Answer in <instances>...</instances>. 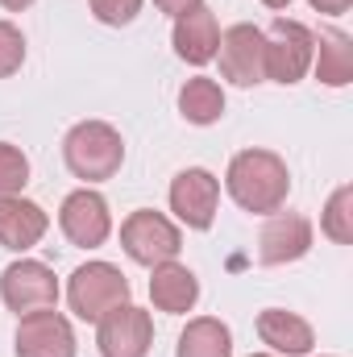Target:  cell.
<instances>
[{
	"instance_id": "6da1fadb",
	"label": "cell",
	"mask_w": 353,
	"mask_h": 357,
	"mask_svg": "<svg viewBox=\"0 0 353 357\" xmlns=\"http://www.w3.org/2000/svg\"><path fill=\"white\" fill-rule=\"evenodd\" d=\"M225 187L241 212L270 216L291 195V171L274 150H241V154H233V162L225 171Z\"/></svg>"
},
{
	"instance_id": "7a4b0ae2",
	"label": "cell",
	"mask_w": 353,
	"mask_h": 357,
	"mask_svg": "<svg viewBox=\"0 0 353 357\" xmlns=\"http://www.w3.org/2000/svg\"><path fill=\"white\" fill-rule=\"evenodd\" d=\"M63 158L67 171L84 183H104L121 171L125 162V142L108 121H80L63 137Z\"/></svg>"
},
{
	"instance_id": "3957f363",
	"label": "cell",
	"mask_w": 353,
	"mask_h": 357,
	"mask_svg": "<svg viewBox=\"0 0 353 357\" xmlns=\"http://www.w3.org/2000/svg\"><path fill=\"white\" fill-rule=\"evenodd\" d=\"M67 303L80 320L100 324L112 307L129 303V278L112 262H84L67 282Z\"/></svg>"
},
{
	"instance_id": "277c9868",
	"label": "cell",
	"mask_w": 353,
	"mask_h": 357,
	"mask_svg": "<svg viewBox=\"0 0 353 357\" xmlns=\"http://www.w3.org/2000/svg\"><path fill=\"white\" fill-rule=\"evenodd\" d=\"M121 250L137 262V266H163V262H175L179 250H183V233L171 216L154 212V208H142V212H129L125 225H121Z\"/></svg>"
},
{
	"instance_id": "5b68a950",
	"label": "cell",
	"mask_w": 353,
	"mask_h": 357,
	"mask_svg": "<svg viewBox=\"0 0 353 357\" xmlns=\"http://www.w3.org/2000/svg\"><path fill=\"white\" fill-rule=\"evenodd\" d=\"M262 42H266V46H262L266 79H274V84L291 88V84H299V79L308 75L312 54H316V38H312V29H308V25L278 17L270 29H262Z\"/></svg>"
},
{
	"instance_id": "8992f818",
	"label": "cell",
	"mask_w": 353,
	"mask_h": 357,
	"mask_svg": "<svg viewBox=\"0 0 353 357\" xmlns=\"http://www.w3.org/2000/svg\"><path fill=\"white\" fill-rule=\"evenodd\" d=\"M0 299H4V307L17 312V316L54 307V303H59V278H54V270L46 266V262L21 258V262L4 266V274H0Z\"/></svg>"
},
{
	"instance_id": "52a82bcc",
	"label": "cell",
	"mask_w": 353,
	"mask_h": 357,
	"mask_svg": "<svg viewBox=\"0 0 353 357\" xmlns=\"http://www.w3.org/2000/svg\"><path fill=\"white\" fill-rule=\"evenodd\" d=\"M262 29L241 21V25H229L220 33V46H216V59H220V75L237 88H254L266 84V54H262Z\"/></svg>"
},
{
	"instance_id": "ba28073f",
	"label": "cell",
	"mask_w": 353,
	"mask_h": 357,
	"mask_svg": "<svg viewBox=\"0 0 353 357\" xmlns=\"http://www.w3.org/2000/svg\"><path fill=\"white\" fill-rule=\"evenodd\" d=\"M150 345H154V320L146 307H133V303L112 307L96 328L100 357H146Z\"/></svg>"
},
{
	"instance_id": "9c48e42d",
	"label": "cell",
	"mask_w": 353,
	"mask_h": 357,
	"mask_svg": "<svg viewBox=\"0 0 353 357\" xmlns=\"http://www.w3.org/2000/svg\"><path fill=\"white\" fill-rule=\"evenodd\" d=\"M17 357H75V328L63 312L42 307L29 316H17Z\"/></svg>"
},
{
	"instance_id": "30bf717a",
	"label": "cell",
	"mask_w": 353,
	"mask_h": 357,
	"mask_svg": "<svg viewBox=\"0 0 353 357\" xmlns=\"http://www.w3.org/2000/svg\"><path fill=\"white\" fill-rule=\"evenodd\" d=\"M59 229H63V237H67L71 245H80V250L104 245L108 233H112L108 199H104L100 191H91V187L71 191V195L63 199V208H59Z\"/></svg>"
},
{
	"instance_id": "8fae6325",
	"label": "cell",
	"mask_w": 353,
	"mask_h": 357,
	"mask_svg": "<svg viewBox=\"0 0 353 357\" xmlns=\"http://www.w3.org/2000/svg\"><path fill=\"white\" fill-rule=\"evenodd\" d=\"M216 208H220V178L204 167H187L171 178V212L187 229H212L216 220Z\"/></svg>"
},
{
	"instance_id": "7c38bea8",
	"label": "cell",
	"mask_w": 353,
	"mask_h": 357,
	"mask_svg": "<svg viewBox=\"0 0 353 357\" xmlns=\"http://www.w3.org/2000/svg\"><path fill=\"white\" fill-rule=\"evenodd\" d=\"M312 250V220L303 212H270L258 233V262L262 266H287L308 258Z\"/></svg>"
},
{
	"instance_id": "4fadbf2b",
	"label": "cell",
	"mask_w": 353,
	"mask_h": 357,
	"mask_svg": "<svg viewBox=\"0 0 353 357\" xmlns=\"http://www.w3.org/2000/svg\"><path fill=\"white\" fill-rule=\"evenodd\" d=\"M216 46H220V25H216V13L212 8H191L175 17V54L191 67H208L216 59Z\"/></svg>"
},
{
	"instance_id": "5bb4252c",
	"label": "cell",
	"mask_w": 353,
	"mask_h": 357,
	"mask_svg": "<svg viewBox=\"0 0 353 357\" xmlns=\"http://www.w3.org/2000/svg\"><path fill=\"white\" fill-rule=\"evenodd\" d=\"M46 229H50V216L33 199H21V195L0 199V245L4 250L25 254L46 237Z\"/></svg>"
},
{
	"instance_id": "9a60e30c",
	"label": "cell",
	"mask_w": 353,
	"mask_h": 357,
	"mask_svg": "<svg viewBox=\"0 0 353 357\" xmlns=\"http://www.w3.org/2000/svg\"><path fill=\"white\" fill-rule=\"evenodd\" d=\"M258 337H262V345H270L283 357H308L312 345H316L312 324L303 316H295V312H283V307L258 312Z\"/></svg>"
},
{
	"instance_id": "2e32d148",
	"label": "cell",
	"mask_w": 353,
	"mask_h": 357,
	"mask_svg": "<svg viewBox=\"0 0 353 357\" xmlns=\"http://www.w3.org/2000/svg\"><path fill=\"white\" fill-rule=\"evenodd\" d=\"M150 299H154L158 312L183 316L200 299V278L183 266V262H163V266H154V274H150Z\"/></svg>"
},
{
	"instance_id": "e0dca14e",
	"label": "cell",
	"mask_w": 353,
	"mask_h": 357,
	"mask_svg": "<svg viewBox=\"0 0 353 357\" xmlns=\"http://www.w3.org/2000/svg\"><path fill=\"white\" fill-rule=\"evenodd\" d=\"M316 38V54H312V67H316V79L324 84V88H345L353 79V42L350 33H341V29H320V33H312Z\"/></svg>"
},
{
	"instance_id": "ac0fdd59",
	"label": "cell",
	"mask_w": 353,
	"mask_h": 357,
	"mask_svg": "<svg viewBox=\"0 0 353 357\" xmlns=\"http://www.w3.org/2000/svg\"><path fill=\"white\" fill-rule=\"evenodd\" d=\"M175 357H233V333L216 316H195L179 333Z\"/></svg>"
},
{
	"instance_id": "d6986e66",
	"label": "cell",
	"mask_w": 353,
	"mask_h": 357,
	"mask_svg": "<svg viewBox=\"0 0 353 357\" xmlns=\"http://www.w3.org/2000/svg\"><path fill=\"white\" fill-rule=\"evenodd\" d=\"M179 112H183V121H191V125H216V121L225 116V91H220V84L208 79V75L187 79V84L179 88Z\"/></svg>"
},
{
	"instance_id": "ffe728a7",
	"label": "cell",
	"mask_w": 353,
	"mask_h": 357,
	"mask_svg": "<svg viewBox=\"0 0 353 357\" xmlns=\"http://www.w3.org/2000/svg\"><path fill=\"white\" fill-rule=\"evenodd\" d=\"M320 229L324 237H333L337 245H350L353 241V187H337L324 204V216H320Z\"/></svg>"
},
{
	"instance_id": "44dd1931",
	"label": "cell",
	"mask_w": 353,
	"mask_h": 357,
	"mask_svg": "<svg viewBox=\"0 0 353 357\" xmlns=\"http://www.w3.org/2000/svg\"><path fill=\"white\" fill-rule=\"evenodd\" d=\"M25 183H29V158L21 154V146L0 142V199L21 195Z\"/></svg>"
},
{
	"instance_id": "7402d4cb",
	"label": "cell",
	"mask_w": 353,
	"mask_h": 357,
	"mask_svg": "<svg viewBox=\"0 0 353 357\" xmlns=\"http://www.w3.org/2000/svg\"><path fill=\"white\" fill-rule=\"evenodd\" d=\"M25 63V38L13 21H0V79L17 75Z\"/></svg>"
},
{
	"instance_id": "603a6c76",
	"label": "cell",
	"mask_w": 353,
	"mask_h": 357,
	"mask_svg": "<svg viewBox=\"0 0 353 357\" xmlns=\"http://www.w3.org/2000/svg\"><path fill=\"white\" fill-rule=\"evenodd\" d=\"M91 13L104 25H129L142 13V0H91Z\"/></svg>"
},
{
	"instance_id": "cb8c5ba5",
	"label": "cell",
	"mask_w": 353,
	"mask_h": 357,
	"mask_svg": "<svg viewBox=\"0 0 353 357\" xmlns=\"http://www.w3.org/2000/svg\"><path fill=\"white\" fill-rule=\"evenodd\" d=\"M167 17H183V13H191V8H200L204 0H154Z\"/></svg>"
},
{
	"instance_id": "d4e9b609",
	"label": "cell",
	"mask_w": 353,
	"mask_h": 357,
	"mask_svg": "<svg viewBox=\"0 0 353 357\" xmlns=\"http://www.w3.org/2000/svg\"><path fill=\"white\" fill-rule=\"evenodd\" d=\"M316 13H329V17H341V13H350L353 0H308Z\"/></svg>"
},
{
	"instance_id": "484cf974",
	"label": "cell",
	"mask_w": 353,
	"mask_h": 357,
	"mask_svg": "<svg viewBox=\"0 0 353 357\" xmlns=\"http://www.w3.org/2000/svg\"><path fill=\"white\" fill-rule=\"evenodd\" d=\"M0 4H4V8H8V13H25V8H29V4H33V0H0Z\"/></svg>"
},
{
	"instance_id": "4316f807",
	"label": "cell",
	"mask_w": 353,
	"mask_h": 357,
	"mask_svg": "<svg viewBox=\"0 0 353 357\" xmlns=\"http://www.w3.org/2000/svg\"><path fill=\"white\" fill-rule=\"evenodd\" d=\"M266 8H287V4H291V0H262Z\"/></svg>"
},
{
	"instance_id": "83f0119b",
	"label": "cell",
	"mask_w": 353,
	"mask_h": 357,
	"mask_svg": "<svg viewBox=\"0 0 353 357\" xmlns=\"http://www.w3.org/2000/svg\"><path fill=\"white\" fill-rule=\"evenodd\" d=\"M250 357H274V354H250Z\"/></svg>"
}]
</instances>
